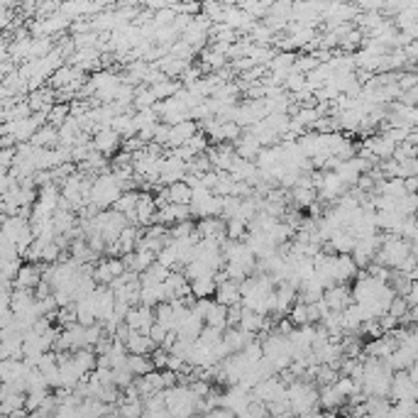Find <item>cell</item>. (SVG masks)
Masks as SVG:
<instances>
[{"label": "cell", "instance_id": "21", "mask_svg": "<svg viewBox=\"0 0 418 418\" xmlns=\"http://www.w3.org/2000/svg\"><path fill=\"white\" fill-rule=\"evenodd\" d=\"M69 117H71V103H56L49 111V125H54V128L59 130Z\"/></svg>", "mask_w": 418, "mask_h": 418}, {"label": "cell", "instance_id": "6", "mask_svg": "<svg viewBox=\"0 0 418 418\" xmlns=\"http://www.w3.org/2000/svg\"><path fill=\"white\" fill-rule=\"evenodd\" d=\"M191 206H176V203H167L164 208H159L156 213V225H164V228H174L178 223H186L191 220Z\"/></svg>", "mask_w": 418, "mask_h": 418}, {"label": "cell", "instance_id": "2", "mask_svg": "<svg viewBox=\"0 0 418 418\" xmlns=\"http://www.w3.org/2000/svg\"><path fill=\"white\" fill-rule=\"evenodd\" d=\"M347 194V186L345 181H342L340 176L335 172H328L323 174V178H321V186H318V198L325 203H338L342 198V196Z\"/></svg>", "mask_w": 418, "mask_h": 418}, {"label": "cell", "instance_id": "18", "mask_svg": "<svg viewBox=\"0 0 418 418\" xmlns=\"http://www.w3.org/2000/svg\"><path fill=\"white\" fill-rule=\"evenodd\" d=\"M289 198L294 201L296 208H311L318 201V191L316 189H303V186H296L291 189Z\"/></svg>", "mask_w": 418, "mask_h": 418}, {"label": "cell", "instance_id": "4", "mask_svg": "<svg viewBox=\"0 0 418 418\" xmlns=\"http://www.w3.org/2000/svg\"><path fill=\"white\" fill-rule=\"evenodd\" d=\"M154 323H156L154 308H145V306H135L132 311L128 313V318H125V325H128L130 330H137V333H145V335H150Z\"/></svg>", "mask_w": 418, "mask_h": 418}, {"label": "cell", "instance_id": "7", "mask_svg": "<svg viewBox=\"0 0 418 418\" xmlns=\"http://www.w3.org/2000/svg\"><path fill=\"white\" fill-rule=\"evenodd\" d=\"M364 147L372 152L377 162H389V159H394L396 150H399V145L391 137H386V135H377V137L367 139Z\"/></svg>", "mask_w": 418, "mask_h": 418}, {"label": "cell", "instance_id": "1", "mask_svg": "<svg viewBox=\"0 0 418 418\" xmlns=\"http://www.w3.org/2000/svg\"><path fill=\"white\" fill-rule=\"evenodd\" d=\"M413 255V245L399 235H384V242H382V250L377 255V262L386 269H399L408 257Z\"/></svg>", "mask_w": 418, "mask_h": 418}, {"label": "cell", "instance_id": "20", "mask_svg": "<svg viewBox=\"0 0 418 418\" xmlns=\"http://www.w3.org/2000/svg\"><path fill=\"white\" fill-rule=\"evenodd\" d=\"M137 203H139V191H125V194L117 198L115 206H113V211L123 213V216H130V213L137 211Z\"/></svg>", "mask_w": 418, "mask_h": 418}, {"label": "cell", "instance_id": "22", "mask_svg": "<svg viewBox=\"0 0 418 418\" xmlns=\"http://www.w3.org/2000/svg\"><path fill=\"white\" fill-rule=\"evenodd\" d=\"M294 323V328H301V325H311L308 323V306L303 301H299L294 308H291V313L286 316Z\"/></svg>", "mask_w": 418, "mask_h": 418}, {"label": "cell", "instance_id": "24", "mask_svg": "<svg viewBox=\"0 0 418 418\" xmlns=\"http://www.w3.org/2000/svg\"><path fill=\"white\" fill-rule=\"evenodd\" d=\"M167 335H169V330L167 328H162L159 323H154V328L150 330V338H152V342H154L156 347H162L164 345V340H167Z\"/></svg>", "mask_w": 418, "mask_h": 418}, {"label": "cell", "instance_id": "16", "mask_svg": "<svg viewBox=\"0 0 418 418\" xmlns=\"http://www.w3.org/2000/svg\"><path fill=\"white\" fill-rule=\"evenodd\" d=\"M218 291V279L216 277H206V279H196V281H191V294H194V299L198 301V299H211V296H216Z\"/></svg>", "mask_w": 418, "mask_h": 418}, {"label": "cell", "instance_id": "11", "mask_svg": "<svg viewBox=\"0 0 418 418\" xmlns=\"http://www.w3.org/2000/svg\"><path fill=\"white\" fill-rule=\"evenodd\" d=\"M125 347H128L130 355H150V352L156 350V345L152 342L150 335L137 333V330H130L128 338H125Z\"/></svg>", "mask_w": 418, "mask_h": 418}, {"label": "cell", "instance_id": "23", "mask_svg": "<svg viewBox=\"0 0 418 418\" xmlns=\"http://www.w3.org/2000/svg\"><path fill=\"white\" fill-rule=\"evenodd\" d=\"M399 89H402L404 93L418 89V73H404V76L399 78Z\"/></svg>", "mask_w": 418, "mask_h": 418}, {"label": "cell", "instance_id": "3", "mask_svg": "<svg viewBox=\"0 0 418 418\" xmlns=\"http://www.w3.org/2000/svg\"><path fill=\"white\" fill-rule=\"evenodd\" d=\"M391 399L396 404L402 402H416L418 399V384L411 380L408 372H396L394 374V382H391Z\"/></svg>", "mask_w": 418, "mask_h": 418}, {"label": "cell", "instance_id": "17", "mask_svg": "<svg viewBox=\"0 0 418 418\" xmlns=\"http://www.w3.org/2000/svg\"><path fill=\"white\" fill-rule=\"evenodd\" d=\"M128 369L132 377H147V374L154 372V362L145 355H130L128 357Z\"/></svg>", "mask_w": 418, "mask_h": 418}, {"label": "cell", "instance_id": "25", "mask_svg": "<svg viewBox=\"0 0 418 418\" xmlns=\"http://www.w3.org/2000/svg\"><path fill=\"white\" fill-rule=\"evenodd\" d=\"M406 301L411 308H418V281H413L411 284V291L406 294Z\"/></svg>", "mask_w": 418, "mask_h": 418}, {"label": "cell", "instance_id": "14", "mask_svg": "<svg viewBox=\"0 0 418 418\" xmlns=\"http://www.w3.org/2000/svg\"><path fill=\"white\" fill-rule=\"evenodd\" d=\"M120 145H123V137H120L113 128L93 135V147H95V152H101V154H113V152H117Z\"/></svg>", "mask_w": 418, "mask_h": 418}, {"label": "cell", "instance_id": "19", "mask_svg": "<svg viewBox=\"0 0 418 418\" xmlns=\"http://www.w3.org/2000/svg\"><path fill=\"white\" fill-rule=\"evenodd\" d=\"M345 404V396L340 394V389L335 384H330V386H323L321 389V406L323 408H338V406H342Z\"/></svg>", "mask_w": 418, "mask_h": 418}, {"label": "cell", "instance_id": "9", "mask_svg": "<svg viewBox=\"0 0 418 418\" xmlns=\"http://www.w3.org/2000/svg\"><path fill=\"white\" fill-rule=\"evenodd\" d=\"M216 301L225 308H233V306H242V294H240V284L237 281H223L218 284L216 291Z\"/></svg>", "mask_w": 418, "mask_h": 418}, {"label": "cell", "instance_id": "15", "mask_svg": "<svg viewBox=\"0 0 418 418\" xmlns=\"http://www.w3.org/2000/svg\"><path fill=\"white\" fill-rule=\"evenodd\" d=\"M206 325L208 328H216V330H228L230 325H228V308L225 306H220L218 301H213V306L208 308V313H206Z\"/></svg>", "mask_w": 418, "mask_h": 418}, {"label": "cell", "instance_id": "12", "mask_svg": "<svg viewBox=\"0 0 418 418\" xmlns=\"http://www.w3.org/2000/svg\"><path fill=\"white\" fill-rule=\"evenodd\" d=\"M262 150H264V147L259 145L255 135H250L247 130H245V135L237 139V145H235L237 156H240V159H247V162H257V159H259V154H262Z\"/></svg>", "mask_w": 418, "mask_h": 418}, {"label": "cell", "instance_id": "5", "mask_svg": "<svg viewBox=\"0 0 418 418\" xmlns=\"http://www.w3.org/2000/svg\"><path fill=\"white\" fill-rule=\"evenodd\" d=\"M323 303L335 313L347 311V308L355 303L352 301V286L350 284H338V286H333V289H328L323 296Z\"/></svg>", "mask_w": 418, "mask_h": 418}, {"label": "cell", "instance_id": "8", "mask_svg": "<svg viewBox=\"0 0 418 418\" xmlns=\"http://www.w3.org/2000/svg\"><path fill=\"white\" fill-rule=\"evenodd\" d=\"M201 132V125L194 123V120H186V123H178L172 128V135H169V150H178V147H184L191 137Z\"/></svg>", "mask_w": 418, "mask_h": 418}, {"label": "cell", "instance_id": "10", "mask_svg": "<svg viewBox=\"0 0 418 418\" xmlns=\"http://www.w3.org/2000/svg\"><path fill=\"white\" fill-rule=\"evenodd\" d=\"M159 194L167 198V203H176V206H191V201H194V189H191L186 181H178V184H172L164 189Z\"/></svg>", "mask_w": 418, "mask_h": 418}, {"label": "cell", "instance_id": "13", "mask_svg": "<svg viewBox=\"0 0 418 418\" xmlns=\"http://www.w3.org/2000/svg\"><path fill=\"white\" fill-rule=\"evenodd\" d=\"M335 272H338V284H350V281H357L360 267L355 264L352 255H338L335 257Z\"/></svg>", "mask_w": 418, "mask_h": 418}]
</instances>
